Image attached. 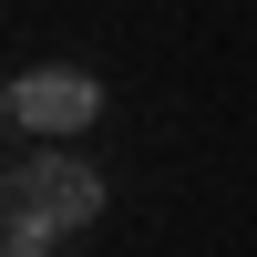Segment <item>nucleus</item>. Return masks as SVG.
<instances>
[{
	"instance_id": "obj_1",
	"label": "nucleus",
	"mask_w": 257,
	"mask_h": 257,
	"mask_svg": "<svg viewBox=\"0 0 257 257\" xmlns=\"http://www.w3.org/2000/svg\"><path fill=\"white\" fill-rule=\"evenodd\" d=\"M0 257H52L72 226L103 216V175L72 155V144H31V155L11 165V185H0Z\"/></svg>"
},
{
	"instance_id": "obj_2",
	"label": "nucleus",
	"mask_w": 257,
	"mask_h": 257,
	"mask_svg": "<svg viewBox=\"0 0 257 257\" xmlns=\"http://www.w3.org/2000/svg\"><path fill=\"white\" fill-rule=\"evenodd\" d=\"M93 113H103V82L72 72V62H52V72H21V82H11V134L62 144V134H82Z\"/></svg>"
}]
</instances>
